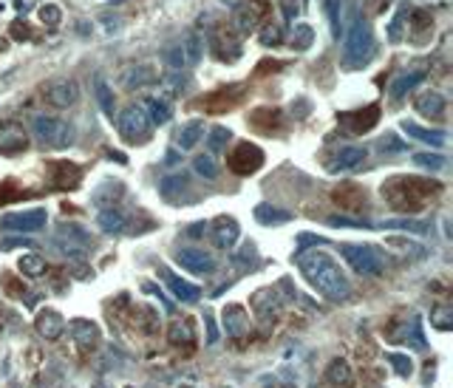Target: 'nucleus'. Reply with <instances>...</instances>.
I'll return each mask as SVG.
<instances>
[{"instance_id": "c756f323", "label": "nucleus", "mask_w": 453, "mask_h": 388, "mask_svg": "<svg viewBox=\"0 0 453 388\" xmlns=\"http://www.w3.org/2000/svg\"><path fill=\"white\" fill-rule=\"evenodd\" d=\"M71 335H74V340H77L80 346H94L97 337H100V332H97V326L91 321H74L71 323Z\"/></svg>"}, {"instance_id": "a19ab883", "label": "nucleus", "mask_w": 453, "mask_h": 388, "mask_svg": "<svg viewBox=\"0 0 453 388\" xmlns=\"http://www.w3.org/2000/svg\"><path fill=\"white\" fill-rule=\"evenodd\" d=\"M414 162L419 168H428V170H442L445 168V156H442V153H417Z\"/></svg>"}, {"instance_id": "b1692460", "label": "nucleus", "mask_w": 453, "mask_h": 388, "mask_svg": "<svg viewBox=\"0 0 453 388\" xmlns=\"http://www.w3.org/2000/svg\"><path fill=\"white\" fill-rule=\"evenodd\" d=\"M414 105H417V111H419L422 116H442V114H445V97L436 94V91L419 94Z\"/></svg>"}, {"instance_id": "5701e85b", "label": "nucleus", "mask_w": 453, "mask_h": 388, "mask_svg": "<svg viewBox=\"0 0 453 388\" xmlns=\"http://www.w3.org/2000/svg\"><path fill=\"white\" fill-rule=\"evenodd\" d=\"M179 48H182V54H184V68H187V65H198V60H201V54H204V40H201L196 32H187Z\"/></svg>"}, {"instance_id": "4468645a", "label": "nucleus", "mask_w": 453, "mask_h": 388, "mask_svg": "<svg viewBox=\"0 0 453 388\" xmlns=\"http://www.w3.org/2000/svg\"><path fill=\"white\" fill-rule=\"evenodd\" d=\"M241 236V229H238V221L233 218H218L215 221V229H212V244L218 250H230Z\"/></svg>"}, {"instance_id": "423d86ee", "label": "nucleus", "mask_w": 453, "mask_h": 388, "mask_svg": "<svg viewBox=\"0 0 453 388\" xmlns=\"http://www.w3.org/2000/svg\"><path fill=\"white\" fill-rule=\"evenodd\" d=\"M340 255L349 261V267L357 275H380L383 258L374 247H357V244H340Z\"/></svg>"}, {"instance_id": "6e6552de", "label": "nucleus", "mask_w": 453, "mask_h": 388, "mask_svg": "<svg viewBox=\"0 0 453 388\" xmlns=\"http://www.w3.org/2000/svg\"><path fill=\"white\" fill-rule=\"evenodd\" d=\"M43 100H46L48 105H54V108H71V105H77V100H80V86H77V80L60 76V80L46 83Z\"/></svg>"}, {"instance_id": "864d4df0", "label": "nucleus", "mask_w": 453, "mask_h": 388, "mask_svg": "<svg viewBox=\"0 0 453 388\" xmlns=\"http://www.w3.org/2000/svg\"><path fill=\"white\" fill-rule=\"evenodd\" d=\"M238 264H247V261H255V247L252 244H244L241 247V255H236Z\"/></svg>"}, {"instance_id": "c03bdc74", "label": "nucleus", "mask_w": 453, "mask_h": 388, "mask_svg": "<svg viewBox=\"0 0 453 388\" xmlns=\"http://www.w3.org/2000/svg\"><path fill=\"white\" fill-rule=\"evenodd\" d=\"M283 40V26H278V23H266L264 26V32H261V43L264 46H278Z\"/></svg>"}, {"instance_id": "a18cd8bd", "label": "nucleus", "mask_w": 453, "mask_h": 388, "mask_svg": "<svg viewBox=\"0 0 453 388\" xmlns=\"http://www.w3.org/2000/svg\"><path fill=\"white\" fill-rule=\"evenodd\" d=\"M349 377H351L349 363H346V360H334L332 368H329V380H332V382H349Z\"/></svg>"}, {"instance_id": "9d476101", "label": "nucleus", "mask_w": 453, "mask_h": 388, "mask_svg": "<svg viewBox=\"0 0 453 388\" xmlns=\"http://www.w3.org/2000/svg\"><path fill=\"white\" fill-rule=\"evenodd\" d=\"M261 165H264V150H261L258 145H250V142H241V145L233 150V156H230V168H233L238 176H250V173H255Z\"/></svg>"}, {"instance_id": "f3484780", "label": "nucleus", "mask_w": 453, "mask_h": 388, "mask_svg": "<svg viewBox=\"0 0 453 388\" xmlns=\"http://www.w3.org/2000/svg\"><path fill=\"white\" fill-rule=\"evenodd\" d=\"M159 80V74L150 68V65H133L125 71V86L128 88H144V86H154Z\"/></svg>"}, {"instance_id": "ddd939ff", "label": "nucleus", "mask_w": 453, "mask_h": 388, "mask_svg": "<svg viewBox=\"0 0 453 388\" xmlns=\"http://www.w3.org/2000/svg\"><path fill=\"white\" fill-rule=\"evenodd\" d=\"M380 119V105H368L363 111H354V114H340V122L351 131V133H363V131H371Z\"/></svg>"}, {"instance_id": "4d7b16f0", "label": "nucleus", "mask_w": 453, "mask_h": 388, "mask_svg": "<svg viewBox=\"0 0 453 388\" xmlns=\"http://www.w3.org/2000/svg\"><path fill=\"white\" fill-rule=\"evenodd\" d=\"M207 329H210V337H207V343H215L218 332H215V323H212V318H207Z\"/></svg>"}, {"instance_id": "ea45409f", "label": "nucleus", "mask_w": 453, "mask_h": 388, "mask_svg": "<svg viewBox=\"0 0 453 388\" xmlns=\"http://www.w3.org/2000/svg\"><path fill=\"white\" fill-rule=\"evenodd\" d=\"M193 170H196L198 176H204V179H215V176H218V165H215L212 156H196V159H193Z\"/></svg>"}, {"instance_id": "7c9ffc66", "label": "nucleus", "mask_w": 453, "mask_h": 388, "mask_svg": "<svg viewBox=\"0 0 453 388\" xmlns=\"http://www.w3.org/2000/svg\"><path fill=\"white\" fill-rule=\"evenodd\" d=\"M125 193V187H122V182H105L100 190H94V204H100V207H114V199H119Z\"/></svg>"}, {"instance_id": "cd10ccee", "label": "nucleus", "mask_w": 453, "mask_h": 388, "mask_svg": "<svg viewBox=\"0 0 453 388\" xmlns=\"http://www.w3.org/2000/svg\"><path fill=\"white\" fill-rule=\"evenodd\" d=\"M255 218L269 227V224H286V221H292V213L289 210H278L272 204H258L255 207Z\"/></svg>"}, {"instance_id": "e433bc0d", "label": "nucleus", "mask_w": 453, "mask_h": 388, "mask_svg": "<svg viewBox=\"0 0 453 388\" xmlns=\"http://www.w3.org/2000/svg\"><path fill=\"white\" fill-rule=\"evenodd\" d=\"M20 272H23V275H29V278H40V275L46 272V261H43V255H37V253H26V255L20 258Z\"/></svg>"}, {"instance_id": "4be33fe9", "label": "nucleus", "mask_w": 453, "mask_h": 388, "mask_svg": "<svg viewBox=\"0 0 453 388\" xmlns=\"http://www.w3.org/2000/svg\"><path fill=\"white\" fill-rule=\"evenodd\" d=\"M403 131L408 133V136H414V139H419V142H428V145H445V139H447V133L445 131H431V128H422V125H417V122H403Z\"/></svg>"}, {"instance_id": "412c9836", "label": "nucleus", "mask_w": 453, "mask_h": 388, "mask_svg": "<svg viewBox=\"0 0 453 388\" xmlns=\"http://www.w3.org/2000/svg\"><path fill=\"white\" fill-rule=\"evenodd\" d=\"M94 97H97L100 108L114 119V114H116V102H114V91H111V86H108V80H105L102 74H97V76H94Z\"/></svg>"}, {"instance_id": "1a4fd4ad", "label": "nucleus", "mask_w": 453, "mask_h": 388, "mask_svg": "<svg viewBox=\"0 0 453 388\" xmlns=\"http://www.w3.org/2000/svg\"><path fill=\"white\" fill-rule=\"evenodd\" d=\"M48 221L46 210L43 207H34V210H26V213H6L0 218V229L4 232H37L43 229Z\"/></svg>"}, {"instance_id": "72a5a7b5", "label": "nucleus", "mask_w": 453, "mask_h": 388, "mask_svg": "<svg viewBox=\"0 0 453 388\" xmlns=\"http://www.w3.org/2000/svg\"><path fill=\"white\" fill-rule=\"evenodd\" d=\"M54 170H57V176H54V182L60 185V187H77V182H80V168H74V165H65V162H57L54 165Z\"/></svg>"}, {"instance_id": "4c0bfd02", "label": "nucleus", "mask_w": 453, "mask_h": 388, "mask_svg": "<svg viewBox=\"0 0 453 388\" xmlns=\"http://www.w3.org/2000/svg\"><path fill=\"white\" fill-rule=\"evenodd\" d=\"M408 18H411V32H433V18L425 12V9H411V12H405Z\"/></svg>"}, {"instance_id": "8fccbe9b", "label": "nucleus", "mask_w": 453, "mask_h": 388, "mask_svg": "<svg viewBox=\"0 0 453 388\" xmlns=\"http://www.w3.org/2000/svg\"><path fill=\"white\" fill-rule=\"evenodd\" d=\"M278 4H280V12L286 20H295L300 15V0H278Z\"/></svg>"}, {"instance_id": "bb28decb", "label": "nucleus", "mask_w": 453, "mask_h": 388, "mask_svg": "<svg viewBox=\"0 0 453 388\" xmlns=\"http://www.w3.org/2000/svg\"><path fill=\"white\" fill-rule=\"evenodd\" d=\"M187 187H190V182H187L184 173H173V176H168V179L159 182V193L168 201H176V193H187Z\"/></svg>"}, {"instance_id": "20e7f679", "label": "nucleus", "mask_w": 453, "mask_h": 388, "mask_svg": "<svg viewBox=\"0 0 453 388\" xmlns=\"http://www.w3.org/2000/svg\"><path fill=\"white\" fill-rule=\"evenodd\" d=\"M32 131H34V136L46 147H54V150L71 147L74 145V136H77L74 125H68L65 119H57V116H34Z\"/></svg>"}, {"instance_id": "0eeeda50", "label": "nucleus", "mask_w": 453, "mask_h": 388, "mask_svg": "<svg viewBox=\"0 0 453 388\" xmlns=\"http://www.w3.org/2000/svg\"><path fill=\"white\" fill-rule=\"evenodd\" d=\"M116 125H119V133L128 139V142H142L147 133H150V119L144 114L142 105H128L119 116H116Z\"/></svg>"}, {"instance_id": "79ce46f5", "label": "nucleus", "mask_w": 453, "mask_h": 388, "mask_svg": "<svg viewBox=\"0 0 453 388\" xmlns=\"http://www.w3.org/2000/svg\"><path fill=\"white\" fill-rule=\"evenodd\" d=\"M326 12H329V20H332V34L340 37V32L346 29L343 20H340V0H326Z\"/></svg>"}, {"instance_id": "473e14b6", "label": "nucleus", "mask_w": 453, "mask_h": 388, "mask_svg": "<svg viewBox=\"0 0 453 388\" xmlns=\"http://www.w3.org/2000/svg\"><path fill=\"white\" fill-rule=\"evenodd\" d=\"M312 43H315V29H312L309 23H297V26H292V48L306 51V48H312Z\"/></svg>"}, {"instance_id": "f03ea898", "label": "nucleus", "mask_w": 453, "mask_h": 388, "mask_svg": "<svg viewBox=\"0 0 453 388\" xmlns=\"http://www.w3.org/2000/svg\"><path fill=\"white\" fill-rule=\"evenodd\" d=\"M439 185L436 182H425V179H391L383 185V196L397 207V210H422L425 199L431 193H436Z\"/></svg>"}, {"instance_id": "37998d69", "label": "nucleus", "mask_w": 453, "mask_h": 388, "mask_svg": "<svg viewBox=\"0 0 453 388\" xmlns=\"http://www.w3.org/2000/svg\"><path fill=\"white\" fill-rule=\"evenodd\" d=\"M190 343L193 340V326L187 323V321H176L173 323V329H170V343Z\"/></svg>"}, {"instance_id": "c9c22d12", "label": "nucleus", "mask_w": 453, "mask_h": 388, "mask_svg": "<svg viewBox=\"0 0 453 388\" xmlns=\"http://www.w3.org/2000/svg\"><path fill=\"white\" fill-rule=\"evenodd\" d=\"M159 86H162V91H165L168 97H176V94H182V91H184L187 76H184L182 71H170L168 76H162V80H159Z\"/></svg>"}, {"instance_id": "603ef678", "label": "nucleus", "mask_w": 453, "mask_h": 388, "mask_svg": "<svg viewBox=\"0 0 453 388\" xmlns=\"http://www.w3.org/2000/svg\"><path fill=\"white\" fill-rule=\"evenodd\" d=\"M329 224L332 227H363V221H354V218H346V215H332Z\"/></svg>"}, {"instance_id": "13d9d810", "label": "nucleus", "mask_w": 453, "mask_h": 388, "mask_svg": "<svg viewBox=\"0 0 453 388\" xmlns=\"http://www.w3.org/2000/svg\"><path fill=\"white\" fill-rule=\"evenodd\" d=\"M176 159H179V153H176V150H170L168 156H165V165H176Z\"/></svg>"}, {"instance_id": "f257e3e1", "label": "nucleus", "mask_w": 453, "mask_h": 388, "mask_svg": "<svg viewBox=\"0 0 453 388\" xmlns=\"http://www.w3.org/2000/svg\"><path fill=\"white\" fill-rule=\"evenodd\" d=\"M297 267L323 297L337 300V303L351 297V283L343 275L340 264L329 253H323V250H300L297 253Z\"/></svg>"}, {"instance_id": "aec40b11", "label": "nucleus", "mask_w": 453, "mask_h": 388, "mask_svg": "<svg viewBox=\"0 0 453 388\" xmlns=\"http://www.w3.org/2000/svg\"><path fill=\"white\" fill-rule=\"evenodd\" d=\"M198 139H204V122H201V119H193V122L182 125V128H179V133H176V145H179L182 150L196 147V145H198Z\"/></svg>"}, {"instance_id": "09e8293b", "label": "nucleus", "mask_w": 453, "mask_h": 388, "mask_svg": "<svg viewBox=\"0 0 453 388\" xmlns=\"http://www.w3.org/2000/svg\"><path fill=\"white\" fill-rule=\"evenodd\" d=\"M405 147H408V145H405V142H400V139H397V136H391V133L380 142V150H383V153H403Z\"/></svg>"}, {"instance_id": "9b49d317", "label": "nucleus", "mask_w": 453, "mask_h": 388, "mask_svg": "<svg viewBox=\"0 0 453 388\" xmlns=\"http://www.w3.org/2000/svg\"><path fill=\"white\" fill-rule=\"evenodd\" d=\"M176 264L179 267H184L187 272H196V275H207V272H212L215 269V258L210 255V253H204V250H179L176 253Z\"/></svg>"}, {"instance_id": "2f4dec72", "label": "nucleus", "mask_w": 453, "mask_h": 388, "mask_svg": "<svg viewBox=\"0 0 453 388\" xmlns=\"http://www.w3.org/2000/svg\"><path fill=\"white\" fill-rule=\"evenodd\" d=\"M360 162H365V147H343V150L337 153V165H334V170H351V168H357Z\"/></svg>"}, {"instance_id": "f8f14e48", "label": "nucleus", "mask_w": 453, "mask_h": 388, "mask_svg": "<svg viewBox=\"0 0 453 388\" xmlns=\"http://www.w3.org/2000/svg\"><path fill=\"white\" fill-rule=\"evenodd\" d=\"M26 145H29L26 131L18 122H0V153L15 156V153L26 150Z\"/></svg>"}, {"instance_id": "f704fd0d", "label": "nucleus", "mask_w": 453, "mask_h": 388, "mask_svg": "<svg viewBox=\"0 0 453 388\" xmlns=\"http://www.w3.org/2000/svg\"><path fill=\"white\" fill-rule=\"evenodd\" d=\"M230 139H233L230 131H226L224 125H215V128L207 133V147H210V153H215V156H218V153H224V150H226V142H230Z\"/></svg>"}, {"instance_id": "39448f33", "label": "nucleus", "mask_w": 453, "mask_h": 388, "mask_svg": "<svg viewBox=\"0 0 453 388\" xmlns=\"http://www.w3.org/2000/svg\"><path fill=\"white\" fill-rule=\"evenodd\" d=\"M266 0H244L233 9V20H230V32L236 37H247L258 29V20L266 15Z\"/></svg>"}, {"instance_id": "3c124183", "label": "nucleus", "mask_w": 453, "mask_h": 388, "mask_svg": "<svg viewBox=\"0 0 453 388\" xmlns=\"http://www.w3.org/2000/svg\"><path fill=\"white\" fill-rule=\"evenodd\" d=\"M403 18H405V9L391 20V26H388V37H391V43H400L403 40Z\"/></svg>"}, {"instance_id": "393cba45", "label": "nucleus", "mask_w": 453, "mask_h": 388, "mask_svg": "<svg viewBox=\"0 0 453 388\" xmlns=\"http://www.w3.org/2000/svg\"><path fill=\"white\" fill-rule=\"evenodd\" d=\"M162 275H165L168 286H170L182 300L193 303V300H198V297H201V289H198V286H193V283H187V281H182V278H176V275H170L168 269H162Z\"/></svg>"}, {"instance_id": "7ed1b4c3", "label": "nucleus", "mask_w": 453, "mask_h": 388, "mask_svg": "<svg viewBox=\"0 0 453 388\" xmlns=\"http://www.w3.org/2000/svg\"><path fill=\"white\" fill-rule=\"evenodd\" d=\"M374 57V32L371 26L357 18L351 26H349V34H346V46H343V68L354 71V68H363L368 65Z\"/></svg>"}, {"instance_id": "dca6fc26", "label": "nucleus", "mask_w": 453, "mask_h": 388, "mask_svg": "<svg viewBox=\"0 0 453 388\" xmlns=\"http://www.w3.org/2000/svg\"><path fill=\"white\" fill-rule=\"evenodd\" d=\"M425 83V71H405V74H400L397 80L391 83V100H403L405 94H411L417 86H422Z\"/></svg>"}, {"instance_id": "6e6d98bb", "label": "nucleus", "mask_w": 453, "mask_h": 388, "mask_svg": "<svg viewBox=\"0 0 453 388\" xmlns=\"http://www.w3.org/2000/svg\"><path fill=\"white\" fill-rule=\"evenodd\" d=\"M12 34H15L18 40H29V29H26V23H15V29H12Z\"/></svg>"}, {"instance_id": "2eb2a0df", "label": "nucleus", "mask_w": 453, "mask_h": 388, "mask_svg": "<svg viewBox=\"0 0 453 388\" xmlns=\"http://www.w3.org/2000/svg\"><path fill=\"white\" fill-rule=\"evenodd\" d=\"M210 43L215 48V54L224 60V48H230V57L236 60L241 54V46H238V37L230 32V29H212L210 32Z\"/></svg>"}, {"instance_id": "6ab92c4d", "label": "nucleus", "mask_w": 453, "mask_h": 388, "mask_svg": "<svg viewBox=\"0 0 453 388\" xmlns=\"http://www.w3.org/2000/svg\"><path fill=\"white\" fill-rule=\"evenodd\" d=\"M224 329L230 337H241L247 332V312L241 306H226L224 309Z\"/></svg>"}, {"instance_id": "58836bf2", "label": "nucleus", "mask_w": 453, "mask_h": 388, "mask_svg": "<svg viewBox=\"0 0 453 388\" xmlns=\"http://www.w3.org/2000/svg\"><path fill=\"white\" fill-rule=\"evenodd\" d=\"M383 229H403V232H428V224L422 221H408V218H391L380 224Z\"/></svg>"}, {"instance_id": "a211bd4d", "label": "nucleus", "mask_w": 453, "mask_h": 388, "mask_svg": "<svg viewBox=\"0 0 453 388\" xmlns=\"http://www.w3.org/2000/svg\"><path fill=\"white\" fill-rule=\"evenodd\" d=\"M62 329H65V321H62L57 312H51V309L40 312V318H37V332H40L46 340H57V337L62 335Z\"/></svg>"}, {"instance_id": "a878e982", "label": "nucleus", "mask_w": 453, "mask_h": 388, "mask_svg": "<svg viewBox=\"0 0 453 388\" xmlns=\"http://www.w3.org/2000/svg\"><path fill=\"white\" fill-rule=\"evenodd\" d=\"M142 108H144L147 119L154 122V125H165V122L170 119V105H168L165 100H156V97H150V100H144V102H142Z\"/></svg>"}, {"instance_id": "c85d7f7f", "label": "nucleus", "mask_w": 453, "mask_h": 388, "mask_svg": "<svg viewBox=\"0 0 453 388\" xmlns=\"http://www.w3.org/2000/svg\"><path fill=\"white\" fill-rule=\"evenodd\" d=\"M97 224H100L105 232H122V229L128 227V218H125L116 207H108V210H102V213L97 215Z\"/></svg>"}, {"instance_id": "49530a36", "label": "nucleus", "mask_w": 453, "mask_h": 388, "mask_svg": "<svg viewBox=\"0 0 453 388\" xmlns=\"http://www.w3.org/2000/svg\"><path fill=\"white\" fill-rule=\"evenodd\" d=\"M165 60H168V65H170L173 71H182V68H184V54H182L179 46H170V48L165 51Z\"/></svg>"}, {"instance_id": "5fc2aeb1", "label": "nucleus", "mask_w": 453, "mask_h": 388, "mask_svg": "<svg viewBox=\"0 0 453 388\" xmlns=\"http://www.w3.org/2000/svg\"><path fill=\"white\" fill-rule=\"evenodd\" d=\"M391 363H397V371H400V374H411V360H408V357L391 354Z\"/></svg>"}, {"instance_id": "de8ad7c7", "label": "nucleus", "mask_w": 453, "mask_h": 388, "mask_svg": "<svg viewBox=\"0 0 453 388\" xmlns=\"http://www.w3.org/2000/svg\"><path fill=\"white\" fill-rule=\"evenodd\" d=\"M40 20H43L46 26H57V23L62 20V12H60L57 6H43V9H40Z\"/></svg>"}]
</instances>
